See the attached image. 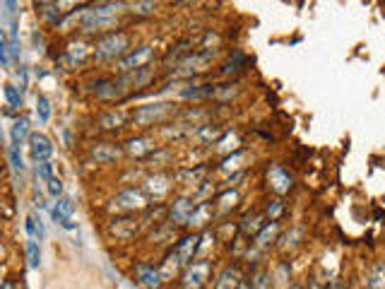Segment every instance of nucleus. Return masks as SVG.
Wrapping results in <instances>:
<instances>
[{
  "label": "nucleus",
  "mask_w": 385,
  "mask_h": 289,
  "mask_svg": "<svg viewBox=\"0 0 385 289\" xmlns=\"http://www.w3.org/2000/svg\"><path fill=\"white\" fill-rule=\"evenodd\" d=\"M284 212V203L282 200H274L272 205H268V217L272 219V222H277V217Z\"/></svg>",
  "instance_id": "obj_33"
},
{
  "label": "nucleus",
  "mask_w": 385,
  "mask_h": 289,
  "mask_svg": "<svg viewBox=\"0 0 385 289\" xmlns=\"http://www.w3.org/2000/svg\"><path fill=\"white\" fill-rule=\"evenodd\" d=\"M210 272H212V265L207 260L191 263L188 270L183 272V289H202L205 282H207V277H210Z\"/></svg>",
  "instance_id": "obj_4"
},
{
  "label": "nucleus",
  "mask_w": 385,
  "mask_h": 289,
  "mask_svg": "<svg viewBox=\"0 0 385 289\" xmlns=\"http://www.w3.org/2000/svg\"><path fill=\"white\" fill-rule=\"evenodd\" d=\"M27 133H29V121L27 118H17L12 123V130H10V140H12V147L17 150L24 140H27Z\"/></svg>",
  "instance_id": "obj_16"
},
{
  "label": "nucleus",
  "mask_w": 385,
  "mask_h": 289,
  "mask_svg": "<svg viewBox=\"0 0 385 289\" xmlns=\"http://www.w3.org/2000/svg\"><path fill=\"white\" fill-rule=\"evenodd\" d=\"M37 10L41 12V17L48 19V22H58L60 19V5L58 2H37Z\"/></svg>",
  "instance_id": "obj_21"
},
{
  "label": "nucleus",
  "mask_w": 385,
  "mask_h": 289,
  "mask_svg": "<svg viewBox=\"0 0 385 289\" xmlns=\"http://www.w3.org/2000/svg\"><path fill=\"white\" fill-rule=\"evenodd\" d=\"M268 181H270V188L274 191V193H289L291 191V176L284 171V166H272L268 171Z\"/></svg>",
  "instance_id": "obj_9"
},
{
  "label": "nucleus",
  "mask_w": 385,
  "mask_h": 289,
  "mask_svg": "<svg viewBox=\"0 0 385 289\" xmlns=\"http://www.w3.org/2000/svg\"><path fill=\"white\" fill-rule=\"evenodd\" d=\"M238 282H241V272H238V268H227V270L219 275L214 289H236L238 287Z\"/></svg>",
  "instance_id": "obj_17"
},
{
  "label": "nucleus",
  "mask_w": 385,
  "mask_h": 289,
  "mask_svg": "<svg viewBox=\"0 0 385 289\" xmlns=\"http://www.w3.org/2000/svg\"><path fill=\"white\" fill-rule=\"evenodd\" d=\"M272 277H270L268 270H260V272H255L253 275V280H250V289H272V282H270Z\"/></svg>",
  "instance_id": "obj_25"
},
{
  "label": "nucleus",
  "mask_w": 385,
  "mask_h": 289,
  "mask_svg": "<svg viewBox=\"0 0 385 289\" xmlns=\"http://www.w3.org/2000/svg\"><path fill=\"white\" fill-rule=\"evenodd\" d=\"M212 58H214V51H212V48L197 51V53H192V56H188V58H183V60L178 63V68H176V70H181V73H195V70H205V65H207Z\"/></svg>",
  "instance_id": "obj_6"
},
{
  "label": "nucleus",
  "mask_w": 385,
  "mask_h": 289,
  "mask_svg": "<svg viewBox=\"0 0 385 289\" xmlns=\"http://www.w3.org/2000/svg\"><path fill=\"white\" fill-rule=\"evenodd\" d=\"M130 84L125 80V75L123 77H109V80H99V82H94V94L99 96V99H116V96H120L125 89H128Z\"/></svg>",
  "instance_id": "obj_5"
},
{
  "label": "nucleus",
  "mask_w": 385,
  "mask_h": 289,
  "mask_svg": "<svg viewBox=\"0 0 385 289\" xmlns=\"http://www.w3.org/2000/svg\"><path fill=\"white\" fill-rule=\"evenodd\" d=\"M10 162H12V166H15L17 171H22V169H24V162H22V157H19V152H17L15 147L10 150Z\"/></svg>",
  "instance_id": "obj_37"
},
{
  "label": "nucleus",
  "mask_w": 385,
  "mask_h": 289,
  "mask_svg": "<svg viewBox=\"0 0 385 289\" xmlns=\"http://www.w3.org/2000/svg\"><path fill=\"white\" fill-rule=\"evenodd\" d=\"M137 277L147 289H156L161 285V272L156 268H152V265H140L137 268Z\"/></svg>",
  "instance_id": "obj_14"
},
{
  "label": "nucleus",
  "mask_w": 385,
  "mask_h": 289,
  "mask_svg": "<svg viewBox=\"0 0 385 289\" xmlns=\"http://www.w3.org/2000/svg\"><path fill=\"white\" fill-rule=\"evenodd\" d=\"M260 229V217H246L243 219V231L246 234H255Z\"/></svg>",
  "instance_id": "obj_32"
},
{
  "label": "nucleus",
  "mask_w": 385,
  "mask_h": 289,
  "mask_svg": "<svg viewBox=\"0 0 385 289\" xmlns=\"http://www.w3.org/2000/svg\"><path fill=\"white\" fill-rule=\"evenodd\" d=\"M241 159H243V152H233L231 157H227V159H224V164L219 166V169H222V171H233V169L238 166V162H241Z\"/></svg>",
  "instance_id": "obj_31"
},
{
  "label": "nucleus",
  "mask_w": 385,
  "mask_h": 289,
  "mask_svg": "<svg viewBox=\"0 0 385 289\" xmlns=\"http://www.w3.org/2000/svg\"><path fill=\"white\" fill-rule=\"evenodd\" d=\"M123 121H125V118H123L120 114L111 111V114H104V116L99 118V125H101V128H106V130H111V128H120Z\"/></svg>",
  "instance_id": "obj_26"
},
{
  "label": "nucleus",
  "mask_w": 385,
  "mask_h": 289,
  "mask_svg": "<svg viewBox=\"0 0 385 289\" xmlns=\"http://www.w3.org/2000/svg\"><path fill=\"white\" fill-rule=\"evenodd\" d=\"M289 289H304V287H299V285H291V287H289Z\"/></svg>",
  "instance_id": "obj_43"
},
{
  "label": "nucleus",
  "mask_w": 385,
  "mask_h": 289,
  "mask_svg": "<svg viewBox=\"0 0 385 289\" xmlns=\"http://www.w3.org/2000/svg\"><path fill=\"white\" fill-rule=\"evenodd\" d=\"M48 193H51V195H53V198H58V195H60V193H63V181H60V178H56V176H53V178H51V181H48Z\"/></svg>",
  "instance_id": "obj_35"
},
{
  "label": "nucleus",
  "mask_w": 385,
  "mask_h": 289,
  "mask_svg": "<svg viewBox=\"0 0 385 289\" xmlns=\"http://www.w3.org/2000/svg\"><path fill=\"white\" fill-rule=\"evenodd\" d=\"M325 289H345V282H342V280H332Z\"/></svg>",
  "instance_id": "obj_40"
},
{
  "label": "nucleus",
  "mask_w": 385,
  "mask_h": 289,
  "mask_svg": "<svg viewBox=\"0 0 385 289\" xmlns=\"http://www.w3.org/2000/svg\"><path fill=\"white\" fill-rule=\"evenodd\" d=\"M236 289H250V287H248V280H241V282H238V287H236Z\"/></svg>",
  "instance_id": "obj_42"
},
{
  "label": "nucleus",
  "mask_w": 385,
  "mask_h": 289,
  "mask_svg": "<svg viewBox=\"0 0 385 289\" xmlns=\"http://www.w3.org/2000/svg\"><path fill=\"white\" fill-rule=\"evenodd\" d=\"M154 150V140L152 137H135V140H130L128 142V152L130 154H135V157H145L147 152H152Z\"/></svg>",
  "instance_id": "obj_19"
},
{
  "label": "nucleus",
  "mask_w": 385,
  "mask_h": 289,
  "mask_svg": "<svg viewBox=\"0 0 385 289\" xmlns=\"http://www.w3.org/2000/svg\"><path fill=\"white\" fill-rule=\"evenodd\" d=\"M277 234H279V224H277V222H270L268 227H263V229L258 231V236H255V244H258L260 248L270 246V244H274Z\"/></svg>",
  "instance_id": "obj_20"
},
{
  "label": "nucleus",
  "mask_w": 385,
  "mask_h": 289,
  "mask_svg": "<svg viewBox=\"0 0 385 289\" xmlns=\"http://www.w3.org/2000/svg\"><path fill=\"white\" fill-rule=\"evenodd\" d=\"M37 176L48 183V181L53 178V164H51V162H38L37 164Z\"/></svg>",
  "instance_id": "obj_30"
},
{
  "label": "nucleus",
  "mask_w": 385,
  "mask_h": 289,
  "mask_svg": "<svg viewBox=\"0 0 385 289\" xmlns=\"http://www.w3.org/2000/svg\"><path fill=\"white\" fill-rule=\"evenodd\" d=\"M200 248V236L197 234H192V236H186L178 246H176V255H178V260L181 263H192V255H195V250Z\"/></svg>",
  "instance_id": "obj_11"
},
{
  "label": "nucleus",
  "mask_w": 385,
  "mask_h": 289,
  "mask_svg": "<svg viewBox=\"0 0 385 289\" xmlns=\"http://www.w3.org/2000/svg\"><path fill=\"white\" fill-rule=\"evenodd\" d=\"M210 212H212L210 203H202V205H197L195 210H192L191 222H188V224H195V227H200V224H207V222H210Z\"/></svg>",
  "instance_id": "obj_22"
},
{
  "label": "nucleus",
  "mask_w": 385,
  "mask_h": 289,
  "mask_svg": "<svg viewBox=\"0 0 385 289\" xmlns=\"http://www.w3.org/2000/svg\"><path fill=\"white\" fill-rule=\"evenodd\" d=\"M171 114H173V104H169V101H164V104H150V106H140V109L133 114V123L140 125V128H147V125L166 121Z\"/></svg>",
  "instance_id": "obj_2"
},
{
  "label": "nucleus",
  "mask_w": 385,
  "mask_h": 289,
  "mask_svg": "<svg viewBox=\"0 0 385 289\" xmlns=\"http://www.w3.org/2000/svg\"><path fill=\"white\" fill-rule=\"evenodd\" d=\"M246 63H248V58H246L241 51H236V53L229 58V63H227L224 73H236V70H241V65H246Z\"/></svg>",
  "instance_id": "obj_28"
},
{
  "label": "nucleus",
  "mask_w": 385,
  "mask_h": 289,
  "mask_svg": "<svg viewBox=\"0 0 385 289\" xmlns=\"http://www.w3.org/2000/svg\"><path fill=\"white\" fill-rule=\"evenodd\" d=\"M368 289H385V268L383 265H376V268H373L371 280H368Z\"/></svg>",
  "instance_id": "obj_24"
},
{
  "label": "nucleus",
  "mask_w": 385,
  "mask_h": 289,
  "mask_svg": "<svg viewBox=\"0 0 385 289\" xmlns=\"http://www.w3.org/2000/svg\"><path fill=\"white\" fill-rule=\"evenodd\" d=\"M5 7L10 10V15H15V12H17V2H5Z\"/></svg>",
  "instance_id": "obj_41"
},
{
  "label": "nucleus",
  "mask_w": 385,
  "mask_h": 289,
  "mask_svg": "<svg viewBox=\"0 0 385 289\" xmlns=\"http://www.w3.org/2000/svg\"><path fill=\"white\" fill-rule=\"evenodd\" d=\"M37 116H38V123H48V118H51V101H48V96H38L37 99Z\"/></svg>",
  "instance_id": "obj_23"
},
{
  "label": "nucleus",
  "mask_w": 385,
  "mask_h": 289,
  "mask_svg": "<svg viewBox=\"0 0 385 289\" xmlns=\"http://www.w3.org/2000/svg\"><path fill=\"white\" fill-rule=\"evenodd\" d=\"M123 7V2H101L89 10H84L82 17V29L84 32H96V29H109L116 24V15Z\"/></svg>",
  "instance_id": "obj_1"
},
{
  "label": "nucleus",
  "mask_w": 385,
  "mask_h": 289,
  "mask_svg": "<svg viewBox=\"0 0 385 289\" xmlns=\"http://www.w3.org/2000/svg\"><path fill=\"white\" fill-rule=\"evenodd\" d=\"M192 210H195V205H192L191 200L181 198V200H176L173 207H171V217H173V222H178V224H188Z\"/></svg>",
  "instance_id": "obj_13"
},
{
  "label": "nucleus",
  "mask_w": 385,
  "mask_h": 289,
  "mask_svg": "<svg viewBox=\"0 0 385 289\" xmlns=\"http://www.w3.org/2000/svg\"><path fill=\"white\" fill-rule=\"evenodd\" d=\"M5 99H7V104H10L12 109H19V106H22V94H19V89H17L15 84H5Z\"/></svg>",
  "instance_id": "obj_27"
},
{
  "label": "nucleus",
  "mask_w": 385,
  "mask_h": 289,
  "mask_svg": "<svg viewBox=\"0 0 385 289\" xmlns=\"http://www.w3.org/2000/svg\"><path fill=\"white\" fill-rule=\"evenodd\" d=\"M73 212H75V203H73L70 198H60L58 205L53 207V219H56V224L63 227V224L73 217Z\"/></svg>",
  "instance_id": "obj_15"
},
{
  "label": "nucleus",
  "mask_w": 385,
  "mask_h": 289,
  "mask_svg": "<svg viewBox=\"0 0 385 289\" xmlns=\"http://www.w3.org/2000/svg\"><path fill=\"white\" fill-rule=\"evenodd\" d=\"M125 48H128V34H123V32H111V34H106V37H101V39L96 41L94 53H96L99 60H109V58H116V56L125 53Z\"/></svg>",
  "instance_id": "obj_3"
},
{
  "label": "nucleus",
  "mask_w": 385,
  "mask_h": 289,
  "mask_svg": "<svg viewBox=\"0 0 385 289\" xmlns=\"http://www.w3.org/2000/svg\"><path fill=\"white\" fill-rule=\"evenodd\" d=\"M29 147H32V157L37 162H48V157L53 154V145L43 133H32L29 135Z\"/></svg>",
  "instance_id": "obj_8"
},
{
  "label": "nucleus",
  "mask_w": 385,
  "mask_h": 289,
  "mask_svg": "<svg viewBox=\"0 0 385 289\" xmlns=\"http://www.w3.org/2000/svg\"><path fill=\"white\" fill-rule=\"evenodd\" d=\"M150 58H152V46H142V48L133 51L130 56H125V58L120 60V70H123V73L140 70V68H145V65H147V60H150Z\"/></svg>",
  "instance_id": "obj_7"
},
{
  "label": "nucleus",
  "mask_w": 385,
  "mask_h": 289,
  "mask_svg": "<svg viewBox=\"0 0 385 289\" xmlns=\"http://www.w3.org/2000/svg\"><path fill=\"white\" fill-rule=\"evenodd\" d=\"M92 157H94L96 162H101V164H106V162H114L116 157H120V147L109 145V142L94 145V147H92Z\"/></svg>",
  "instance_id": "obj_12"
},
{
  "label": "nucleus",
  "mask_w": 385,
  "mask_h": 289,
  "mask_svg": "<svg viewBox=\"0 0 385 289\" xmlns=\"http://www.w3.org/2000/svg\"><path fill=\"white\" fill-rule=\"evenodd\" d=\"M27 258H29V265H32V268H38V263H41V250H38V244L34 239H29V244H27Z\"/></svg>",
  "instance_id": "obj_29"
},
{
  "label": "nucleus",
  "mask_w": 385,
  "mask_h": 289,
  "mask_svg": "<svg viewBox=\"0 0 385 289\" xmlns=\"http://www.w3.org/2000/svg\"><path fill=\"white\" fill-rule=\"evenodd\" d=\"M217 94V87L214 84H197V87H191V89H183L181 96L183 99H210Z\"/></svg>",
  "instance_id": "obj_18"
},
{
  "label": "nucleus",
  "mask_w": 385,
  "mask_h": 289,
  "mask_svg": "<svg viewBox=\"0 0 385 289\" xmlns=\"http://www.w3.org/2000/svg\"><path fill=\"white\" fill-rule=\"evenodd\" d=\"M154 10V2H135L133 5V12H137V15H150Z\"/></svg>",
  "instance_id": "obj_36"
},
{
  "label": "nucleus",
  "mask_w": 385,
  "mask_h": 289,
  "mask_svg": "<svg viewBox=\"0 0 385 289\" xmlns=\"http://www.w3.org/2000/svg\"><path fill=\"white\" fill-rule=\"evenodd\" d=\"M7 48H10V56H12V58L19 56V41H17V39H10V46H7Z\"/></svg>",
  "instance_id": "obj_39"
},
{
  "label": "nucleus",
  "mask_w": 385,
  "mask_h": 289,
  "mask_svg": "<svg viewBox=\"0 0 385 289\" xmlns=\"http://www.w3.org/2000/svg\"><path fill=\"white\" fill-rule=\"evenodd\" d=\"M200 137H202V140H217V137H219V128H217V125H205V128L200 130Z\"/></svg>",
  "instance_id": "obj_34"
},
{
  "label": "nucleus",
  "mask_w": 385,
  "mask_h": 289,
  "mask_svg": "<svg viewBox=\"0 0 385 289\" xmlns=\"http://www.w3.org/2000/svg\"><path fill=\"white\" fill-rule=\"evenodd\" d=\"M24 229H27L29 239H34V236H37V217H27V224H24Z\"/></svg>",
  "instance_id": "obj_38"
},
{
  "label": "nucleus",
  "mask_w": 385,
  "mask_h": 289,
  "mask_svg": "<svg viewBox=\"0 0 385 289\" xmlns=\"http://www.w3.org/2000/svg\"><path fill=\"white\" fill-rule=\"evenodd\" d=\"M116 200H118V205L125 207V210H142V207L147 205V198L140 191H135V188H128V191L118 193Z\"/></svg>",
  "instance_id": "obj_10"
}]
</instances>
